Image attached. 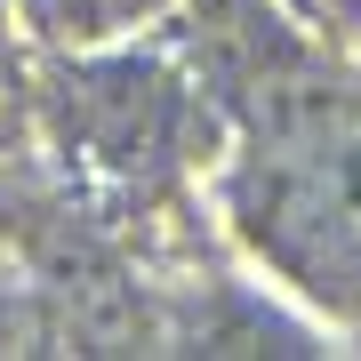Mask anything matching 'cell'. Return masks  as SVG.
<instances>
[{"instance_id": "6da1fadb", "label": "cell", "mask_w": 361, "mask_h": 361, "mask_svg": "<svg viewBox=\"0 0 361 361\" xmlns=\"http://www.w3.org/2000/svg\"><path fill=\"white\" fill-rule=\"evenodd\" d=\"M169 0H16V25L49 49H104V40L145 32Z\"/></svg>"}]
</instances>
